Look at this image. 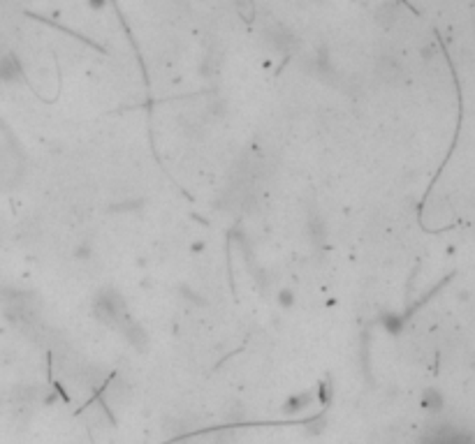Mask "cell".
I'll return each mask as SVG.
<instances>
[]
</instances>
